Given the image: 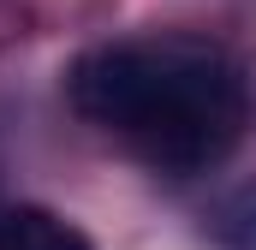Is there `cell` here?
<instances>
[{
	"label": "cell",
	"mask_w": 256,
	"mask_h": 250,
	"mask_svg": "<svg viewBox=\"0 0 256 250\" xmlns=\"http://www.w3.org/2000/svg\"><path fill=\"white\" fill-rule=\"evenodd\" d=\"M72 108L131 137L155 167L196 173L220 161L250 120L238 66L208 42H108L66 72Z\"/></svg>",
	"instance_id": "6da1fadb"
},
{
	"label": "cell",
	"mask_w": 256,
	"mask_h": 250,
	"mask_svg": "<svg viewBox=\"0 0 256 250\" xmlns=\"http://www.w3.org/2000/svg\"><path fill=\"white\" fill-rule=\"evenodd\" d=\"M226 244H232V250H256V196L226 214Z\"/></svg>",
	"instance_id": "3957f363"
},
{
	"label": "cell",
	"mask_w": 256,
	"mask_h": 250,
	"mask_svg": "<svg viewBox=\"0 0 256 250\" xmlns=\"http://www.w3.org/2000/svg\"><path fill=\"white\" fill-rule=\"evenodd\" d=\"M0 250H96V244L48 208H6L0 214Z\"/></svg>",
	"instance_id": "7a4b0ae2"
}]
</instances>
